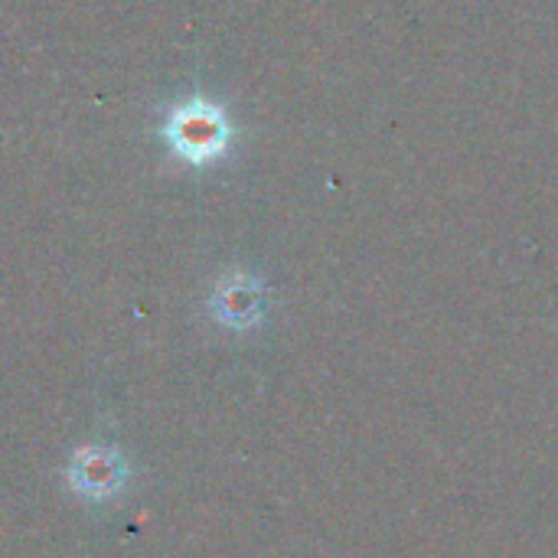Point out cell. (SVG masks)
<instances>
[{
  "instance_id": "cell-1",
  "label": "cell",
  "mask_w": 558,
  "mask_h": 558,
  "mask_svg": "<svg viewBox=\"0 0 558 558\" xmlns=\"http://www.w3.org/2000/svg\"><path fill=\"white\" fill-rule=\"evenodd\" d=\"M69 484H72L75 494H82L88 500H108V497L124 490L128 464H124V458L118 451L101 448V445H88V448L72 454Z\"/></svg>"
},
{
  "instance_id": "cell-2",
  "label": "cell",
  "mask_w": 558,
  "mask_h": 558,
  "mask_svg": "<svg viewBox=\"0 0 558 558\" xmlns=\"http://www.w3.org/2000/svg\"><path fill=\"white\" fill-rule=\"evenodd\" d=\"M173 137H177V147L183 154H190L193 160H203V157H213L216 150H222L226 124H222L219 111L199 105V108H190L177 118Z\"/></svg>"
},
{
  "instance_id": "cell-3",
  "label": "cell",
  "mask_w": 558,
  "mask_h": 558,
  "mask_svg": "<svg viewBox=\"0 0 558 558\" xmlns=\"http://www.w3.org/2000/svg\"><path fill=\"white\" fill-rule=\"evenodd\" d=\"M219 317L229 324H252L258 314V291L255 288H226L216 301Z\"/></svg>"
}]
</instances>
